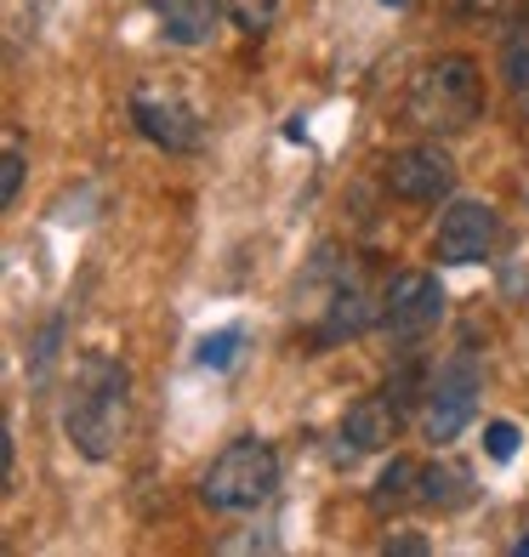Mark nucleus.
I'll return each mask as SVG.
<instances>
[{
	"mask_svg": "<svg viewBox=\"0 0 529 557\" xmlns=\"http://www.w3.org/2000/svg\"><path fill=\"white\" fill-rule=\"evenodd\" d=\"M125 421H132V370L109 359V352H91V359H81V375H74L63 433L86 461H114L125 444Z\"/></svg>",
	"mask_w": 529,
	"mask_h": 557,
	"instance_id": "f257e3e1",
	"label": "nucleus"
},
{
	"mask_svg": "<svg viewBox=\"0 0 529 557\" xmlns=\"http://www.w3.org/2000/svg\"><path fill=\"white\" fill-rule=\"evenodd\" d=\"M472 500V472L462 461H427L421 467V506H439V512H450V506Z\"/></svg>",
	"mask_w": 529,
	"mask_h": 557,
	"instance_id": "ddd939ff",
	"label": "nucleus"
},
{
	"mask_svg": "<svg viewBox=\"0 0 529 557\" xmlns=\"http://www.w3.org/2000/svg\"><path fill=\"white\" fill-rule=\"evenodd\" d=\"M478 393H484V370H478L472 352H456V359L439 364L433 393H427V438L439 449L467 433V421L478 410Z\"/></svg>",
	"mask_w": 529,
	"mask_h": 557,
	"instance_id": "20e7f679",
	"label": "nucleus"
},
{
	"mask_svg": "<svg viewBox=\"0 0 529 557\" xmlns=\"http://www.w3.org/2000/svg\"><path fill=\"white\" fill-rule=\"evenodd\" d=\"M382 7H393V12H405V7H410V0H382Z\"/></svg>",
	"mask_w": 529,
	"mask_h": 557,
	"instance_id": "b1692460",
	"label": "nucleus"
},
{
	"mask_svg": "<svg viewBox=\"0 0 529 557\" xmlns=\"http://www.w3.org/2000/svg\"><path fill=\"white\" fill-rule=\"evenodd\" d=\"M222 7H229L234 29H245V35H268L273 17H280V0H222Z\"/></svg>",
	"mask_w": 529,
	"mask_h": 557,
	"instance_id": "dca6fc26",
	"label": "nucleus"
},
{
	"mask_svg": "<svg viewBox=\"0 0 529 557\" xmlns=\"http://www.w3.org/2000/svg\"><path fill=\"white\" fill-rule=\"evenodd\" d=\"M234 352H239V331L229 324V331H211L206 342H199V364H206V370H229Z\"/></svg>",
	"mask_w": 529,
	"mask_h": 557,
	"instance_id": "a211bd4d",
	"label": "nucleus"
},
{
	"mask_svg": "<svg viewBox=\"0 0 529 557\" xmlns=\"http://www.w3.org/2000/svg\"><path fill=\"white\" fill-rule=\"evenodd\" d=\"M518 421H490L484 426V455H490V461H513V455H518Z\"/></svg>",
	"mask_w": 529,
	"mask_h": 557,
	"instance_id": "6ab92c4d",
	"label": "nucleus"
},
{
	"mask_svg": "<svg viewBox=\"0 0 529 557\" xmlns=\"http://www.w3.org/2000/svg\"><path fill=\"white\" fill-rule=\"evenodd\" d=\"M370 324H382V301L370 296L365 273H342V285L324 296V319H319L313 342L331 347V342H347V336H365Z\"/></svg>",
	"mask_w": 529,
	"mask_h": 557,
	"instance_id": "1a4fd4ad",
	"label": "nucleus"
},
{
	"mask_svg": "<svg viewBox=\"0 0 529 557\" xmlns=\"http://www.w3.org/2000/svg\"><path fill=\"white\" fill-rule=\"evenodd\" d=\"M273 490H280V455L262 438H234L199 478V500L211 512H257Z\"/></svg>",
	"mask_w": 529,
	"mask_h": 557,
	"instance_id": "7ed1b4c3",
	"label": "nucleus"
},
{
	"mask_svg": "<svg viewBox=\"0 0 529 557\" xmlns=\"http://www.w3.org/2000/svg\"><path fill=\"white\" fill-rule=\"evenodd\" d=\"M495 245V211L484 199H450V211L439 216V234H433V257L444 268H472L484 262Z\"/></svg>",
	"mask_w": 529,
	"mask_h": 557,
	"instance_id": "0eeeda50",
	"label": "nucleus"
},
{
	"mask_svg": "<svg viewBox=\"0 0 529 557\" xmlns=\"http://www.w3.org/2000/svg\"><path fill=\"white\" fill-rule=\"evenodd\" d=\"M23 194V137L7 132V154H0V206H17Z\"/></svg>",
	"mask_w": 529,
	"mask_h": 557,
	"instance_id": "f3484780",
	"label": "nucleus"
},
{
	"mask_svg": "<svg viewBox=\"0 0 529 557\" xmlns=\"http://www.w3.org/2000/svg\"><path fill=\"white\" fill-rule=\"evenodd\" d=\"M132 125L155 148H165V154H194L199 148V114L171 86H137L132 91Z\"/></svg>",
	"mask_w": 529,
	"mask_h": 557,
	"instance_id": "39448f33",
	"label": "nucleus"
},
{
	"mask_svg": "<svg viewBox=\"0 0 529 557\" xmlns=\"http://www.w3.org/2000/svg\"><path fill=\"white\" fill-rule=\"evenodd\" d=\"M467 7H472V12H495V7H501V0H467Z\"/></svg>",
	"mask_w": 529,
	"mask_h": 557,
	"instance_id": "4be33fe9",
	"label": "nucleus"
},
{
	"mask_svg": "<svg viewBox=\"0 0 529 557\" xmlns=\"http://www.w3.org/2000/svg\"><path fill=\"white\" fill-rule=\"evenodd\" d=\"M405 114L410 125H421L427 137H462L484 120V74L467 52H444L433 58L416 81H410V97H405Z\"/></svg>",
	"mask_w": 529,
	"mask_h": 557,
	"instance_id": "f03ea898",
	"label": "nucleus"
},
{
	"mask_svg": "<svg viewBox=\"0 0 529 557\" xmlns=\"http://www.w3.org/2000/svg\"><path fill=\"white\" fill-rule=\"evenodd\" d=\"M444 319V290L433 273H393V285L382 290V331L398 336V342H421L433 324Z\"/></svg>",
	"mask_w": 529,
	"mask_h": 557,
	"instance_id": "423d86ee",
	"label": "nucleus"
},
{
	"mask_svg": "<svg viewBox=\"0 0 529 557\" xmlns=\"http://www.w3.org/2000/svg\"><path fill=\"white\" fill-rule=\"evenodd\" d=\"M513 557H529V535H524V541H518V546H513Z\"/></svg>",
	"mask_w": 529,
	"mask_h": 557,
	"instance_id": "5701e85b",
	"label": "nucleus"
},
{
	"mask_svg": "<svg viewBox=\"0 0 529 557\" xmlns=\"http://www.w3.org/2000/svg\"><path fill=\"white\" fill-rule=\"evenodd\" d=\"M398 426H405V410L382 393H365V398H353L347 404V416H342V438H347V455H365V449H387L398 438Z\"/></svg>",
	"mask_w": 529,
	"mask_h": 557,
	"instance_id": "9d476101",
	"label": "nucleus"
},
{
	"mask_svg": "<svg viewBox=\"0 0 529 557\" xmlns=\"http://www.w3.org/2000/svg\"><path fill=\"white\" fill-rule=\"evenodd\" d=\"M410 500H421V467L410 455H393L382 467V478H376V490H370V506L376 512H398V506H410Z\"/></svg>",
	"mask_w": 529,
	"mask_h": 557,
	"instance_id": "4468645a",
	"label": "nucleus"
},
{
	"mask_svg": "<svg viewBox=\"0 0 529 557\" xmlns=\"http://www.w3.org/2000/svg\"><path fill=\"white\" fill-rule=\"evenodd\" d=\"M387 188L398 199H410V206H439V199H450V188H456V165H450V154L439 143L398 148L387 160Z\"/></svg>",
	"mask_w": 529,
	"mask_h": 557,
	"instance_id": "6e6552de",
	"label": "nucleus"
},
{
	"mask_svg": "<svg viewBox=\"0 0 529 557\" xmlns=\"http://www.w3.org/2000/svg\"><path fill=\"white\" fill-rule=\"evenodd\" d=\"M433 393V375H427V364L416 359V352H405V364H393V375H387V398L398 404V410H410L416 398H427Z\"/></svg>",
	"mask_w": 529,
	"mask_h": 557,
	"instance_id": "2eb2a0df",
	"label": "nucleus"
},
{
	"mask_svg": "<svg viewBox=\"0 0 529 557\" xmlns=\"http://www.w3.org/2000/svg\"><path fill=\"white\" fill-rule=\"evenodd\" d=\"M382 552H405V557H427V541L421 535H387Z\"/></svg>",
	"mask_w": 529,
	"mask_h": 557,
	"instance_id": "412c9836",
	"label": "nucleus"
},
{
	"mask_svg": "<svg viewBox=\"0 0 529 557\" xmlns=\"http://www.w3.org/2000/svg\"><path fill=\"white\" fill-rule=\"evenodd\" d=\"M58 336H63V319H52V324H46V336H40V347H35V370H29V382H35V387H46V375H52V359H58Z\"/></svg>",
	"mask_w": 529,
	"mask_h": 557,
	"instance_id": "aec40b11",
	"label": "nucleus"
},
{
	"mask_svg": "<svg viewBox=\"0 0 529 557\" xmlns=\"http://www.w3.org/2000/svg\"><path fill=\"white\" fill-rule=\"evenodd\" d=\"M501 86H507L518 120H529V12H518L501 35Z\"/></svg>",
	"mask_w": 529,
	"mask_h": 557,
	"instance_id": "f8f14e48",
	"label": "nucleus"
},
{
	"mask_svg": "<svg viewBox=\"0 0 529 557\" xmlns=\"http://www.w3.org/2000/svg\"><path fill=\"white\" fill-rule=\"evenodd\" d=\"M155 7V23L171 46H211L229 7L222 0H148Z\"/></svg>",
	"mask_w": 529,
	"mask_h": 557,
	"instance_id": "9b49d317",
	"label": "nucleus"
}]
</instances>
